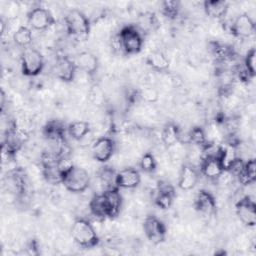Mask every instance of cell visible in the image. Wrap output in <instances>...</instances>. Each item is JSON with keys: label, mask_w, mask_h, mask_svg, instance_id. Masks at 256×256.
Masks as SVG:
<instances>
[{"label": "cell", "mask_w": 256, "mask_h": 256, "mask_svg": "<svg viewBox=\"0 0 256 256\" xmlns=\"http://www.w3.org/2000/svg\"><path fill=\"white\" fill-rule=\"evenodd\" d=\"M116 44L125 55L138 54L143 46V35L135 25H126L117 34Z\"/></svg>", "instance_id": "1"}, {"label": "cell", "mask_w": 256, "mask_h": 256, "mask_svg": "<svg viewBox=\"0 0 256 256\" xmlns=\"http://www.w3.org/2000/svg\"><path fill=\"white\" fill-rule=\"evenodd\" d=\"M71 237L83 248H92L99 244V237L91 222L85 218H76L71 227Z\"/></svg>", "instance_id": "2"}, {"label": "cell", "mask_w": 256, "mask_h": 256, "mask_svg": "<svg viewBox=\"0 0 256 256\" xmlns=\"http://www.w3.org/2000/svg\"><path fill=\"white\" fill-rule=\"evenodd\" d=\"M65 26L68 34L80 40H85L90 33L91 25L88 17L79 9L70 10L65 18Z\"/></svg>", "instance_id": "3"}, {"label": "cell", "mask_w": 256, "mask_h": 256, "mask_svg": "<svg viewBox=\"0 0 256 256\" xmlns=\"http://www.w3.org/2000/svg\"><path fill=\"white\" fill-rule=\"evenodd\" d=\"M61 183L69 192L82 193L90 186V176L84 168L74 165L61 177Z\"/></svg>", "instance_id": "4"}, {"label": "cell", "mask_w": 256, "mask_h": 256, "mask_svg": "<svg viewBox=\"0 0 256 256\" xmlns=\"http://www.w3.org/2000/svg\"><path fill=\"white\" fill-rule=\"evenodd\" d=\"M44 68V58L42 53L33 47L24 48L21 54L22 74L26 77L39 75Z\"/></svg>", "instance_id": "5"}, {"label": "cell", "mask_w": 256, "mask_h": 256, "mask_svg": "<svg viewBox=\"0 0 256 256\" xmlns=\"http://www.w3.org/2000/svg\"><path fill=\"white\" fill-rule=\"evenodd\" d=\"M143 230L146 238L157 245L164 242L167 234L165 224L156 216L148 215L143 222Z\"/></svg>", "instance_id": "6"}, {"label": "cell", "mask_w": 256, "mask_h": 256, "mask_svg": "<svg viewBox=\"0 0 256 256\" xmlns=\"http://www.w3.org/2000/svg\"><path fill=\"white\" fill-rule=\"evenodd\" d=\"M29 27L36 31H45L55 23V19L50 10L43 7H35L27 14Z\"/></svg>", "instance_id": "7"}, {"label": "cell", "mask_w": 256, "mask_h": 256, "mask_svg": "<svg viewBox=\"0 0 256 256\" xmlns=\"http://www.w3.org/2000/svg\"><path fill=\"white\" fill-rule=\"evenodd\" d=\"M235 213L244 225L248 227L256 225V203L249 195L240 198L235 203Z\"/></svg>", "instance_id": "8"}, {"label": "cell", "mask_w": 256, "mask_h": 256, "mask_svg": "<svg viewBox=\"0 0 256 256\" xmlns=\"http://www.w3.org/2000/svg\"><path fill=\"white\" fill-rule=\"evenodd\" d=\"M77 70L78 69L74 59L70 58L67 55L58 56L53 66V72L55 76L66 83L74 80Z\"/></svg>", "instance_id": "9"}, {"label": "cell", "mask_w": 256, "mask_h": 256, "mask_svg": "<svg viewBox=\"0 0 256 256\" xmlns=\"http://www.w3.org/2000/svg\"><path fill=\"white\" fill-rule=\"evenodd\" d=\"M115 147L116 144L113 138L103 136L94 141L91 146V153L96 161L100 163H105L114 154Z\"/></svg>", "instance_id": "10"}, {"label": "cell", "mask_w": 256, "mask_h": 256, "mask_svg": "<svg viewBox=\"0 0 256 256\" xmlns=\"http://www.w3.org/2000/svg\"><path fill=\"white\" fill-rule=\"evenodd\" d=\"M225 171L219 153L215 155H206L200 163V172L206 178L217 181V179Z\"/></svg>", "instance_id": "11"}, {"label": "cell", "mask_w": 256, "mask_h": 256, "mask_svg": "<svg viewBox=\"0 0 256 256\" xmlns=\"http://www.w3.org/2000/svg\"><path fill=\"white\" fill-rule=\"evenodd\" d=\"M230 32L238 38H249L255 32V22L249 14L241 13L233 20Z\"/></svg>", "instance_id": "12"}, {"label": "cell", "mask_w": 256, "mask_h": 256, "mask_svg": "<svg viewBox=\"0 0 256 256\" xmlns=\"http://www.w3.org/2000/svg\"><path fill=\"white\" fill-rule=\"evenodd\" d=\"M24 133L16 128L15 124H12L6 130L3 142V152H6L8 156H13L17 153L24 144Z\"/></svg>", "instance_id": "13"}, {"label": "cell", "mask_w": 256, "mask_h": 256, "mask_svg": "<svg viewBox=\"0 0 256 256\" xmlns=\"http://www.w3.org/2000/svg\"><path fill=\"white\" fill-rule=\"evenodd\" d=\"M216 200L207 190H200L194 199L195 210L204 217H211L216 213Z\"/></svg>", "instance_id": "14"}, {"label": "cell", "mask_w": 256, "mask_h": 256, "mask_svg": "<svg viewBox=\"0 0 256 256\" xmlns=\"http://www.w3.org/2000/svg\"><path fill=\"white\" fill-rule=\"evenodd\" d=\"M103 200L105 204L107 218L113 219L120 213L122 206V196L119 192V188H111L102 192Z\"/></svg>", "instance_id": "15"}, {"label": "cell", "mask_w": 256, "mask_h": 256, "mask_svg": "<svg viewBox=\"0 0 256 256\" xmlns=\"http://www.w3.org/2000/svg\"><path fill=\"white\" fill-rule=\"evenodd\" d=\"M140 172L133 167L124 168L117 172L115 176V184L116 187H118L119 189H133L136 188L140 184Z\"/></svg>", "instance_id": "16"}, {"label": "cell", "mask_w": 256, "mask_h": 256, "mask_svg": "<svg viewBox=\"0 0 256 256\" xmlns=\"http://www.w3.org/2000/svg\"><path fill=\"white\" fill-rule=\"evenodd\" d=\"M73 59L75 61L77 69L86 73L88 76H93L98 71V58L89 51H82L78 53Z\"/></svg>", "instance_id": "17"}, {"label": "cell", "mask_w": 256, "mask_h": 256, "mask_svg": "<svg viewBox=\"0 0 256 256\" xmlns=\"http://www.w3.org/2000/svg\"><path fill=\"white\" fill-rule=\"evenodd\" d=\"M198 180L199 173L196 168L190 164H184L180 169L177 185L181 190L187 191L193 189L196 186Z\"/></svg>", "instance_id": "18"}, {"label": "cell", "mask_w": 256, "mask_h": 256, "mask_svg": "<svg viewBox=\"0 0 256 256\" xmlns=\"http://www.w3.org/2000/svg\"><path fill=\"white\" fill-rule=\"evenodd\" d=\"M4 185L8 192L15 196L23 195L26 191L25 180L19 170H11L7 172L4 177Z\"/></svg>", "instance_id": "19"}, {"label": "cell", "mask_w": 256, "mask_h": 256, "mask_svg": "<svg viewBox=\"0 0 256 256\" xmlns=\"http://www.w3.org/2000/svg\"><path fill=\"white\" fill-rule=\"evenodd\" d=\"M229 4L224 0H206L203 2L205 14L213 19H222L228 11Z\"/></svg>", "instance_id": "20"}, {"label": "cell", "mask_w": 256, "mask_h": 256, "mask_svg": "<svg viewBox=\"0 0 256 256\" xmlns=\"http://www.w3.org/2000/svg\"><path fill=\"white\" fill-rule=\"evenodd\" d=\"M175 197V190L170 184H160L156 197H155V204L163 209L167 210L169 209L174 201Z\"/></svg>", "instance_id": "21"}, {"label": "cell", "mask_w": 256, "mask_h": 256, "mask_svg": "<svg viewBox=\"0 0 256 256\" xmlns=\"http://www.w3.org/2000/svg\"><path fill=\"white\" fill-rule=\"evenodd\" d=\"M146 64L157 72H164L169 69L170 63L166 55L161 51H152L146 56Z\"/></svg>", "instance_id": "22"}, {"label": "cell", "mask_w": 256, "mask_h": 256, "mask_svg": "<svg viewBox=\"0 0 256 256\" xmlns=\"http://www.w3.org/2000/svg\"><path fill=\"white\" fill-rule=\"evenodd\" d=\"M180 132L181 129L174 123H168L164 126L162 133H161V139L163 144L170 148L177 143H180Z\"/></svg>", "instance_id": "23"}, {"label": "cell", "mask_w": 256, "mask_h": 256, "mask_svg": "<svg viewBox=\"0 0 256 256\" xmlns=\"http://www.w3.org/2000/svg\"><path fill=\"white\" fill-rule=\"evenodd\" d=\"M209 47L212 55L218 61H227L234 55L232 47L220 41H211L209 43Z\"/></svg>", "instance_id": "24"}, {"label": "cell", "mask_w": 256, "mask_h": 256, "mask_svg": "<svg viewBox=\"0 0 256 256\" xmlns=\"http://www.w3.org/2000/svg\"><path fill=\"white\" fill-rule=\"evenodd\" d=\"M157 24L158 21L155 14L152 12H145L138 16L136 27L143 35L144 33H149L155 30L157 28Z\"/></svg>", "instance_id": "25"}, {"label": "cell", "mask_w": 256, "mask_h": 256, "mask_svg": "<svg viewBox=\"0 0 256 256\" xmlns=\"http://www.w3.org/2000/svg\"><path fill=\"white\" fill-rule=\"evenodd\" d=\"M240 184L250 185L256 180V162L255 159H249L244 163L241 173L236 177Z\"/></svg>", "instance_id": "26"}, {"label": "cell", "mask_w": 256, "mask_h": 256, "mask_svg": "<svg viewBox=\"0 0 256 256\" xmlns=\"http://www.w3.org/2000/svg\"><path fill=\"white\" fill-rule=\"evenodd\" d=\"M90 132V124L86 121H73L67 126V134L75 139L81 140Z\"/></svg>", "instance_id": "27"}, {"label": "cell", "mask_w": 256, "mask_h": 256, "mask_svg": "<svg viewBox=\"0 0 256 256\" xmlns=\"http://www.w3.org/2000/svg\"><path fill=\"white\" fill-rule=\"evenodd\" d=\"M189 135V144H193L200 148V150L205 149L209 145V140L207 138L206 132L203 128L195 126L188 131Z\"/></svg>", "instance_id": "28"}, {"label": "cell", "mask_w": 256, "mask_h": 256, "mask_svg": "<svg viewBox=\"0 0 256 256\" xmlns=\"http://www.w3.org/2000/svg\"><path fill=\"white\" fill-rule=\"evenodd\" d=\"M89 210H90V213L98 220L107 219V214H106L102 193L96 194L91 198L89 202Z\"/></svg>", "instance_id": "29"}, {"label": "cell", "mask_w": 256, "mask_h": 256, "mask_svg": "<svg viewBox=\"0 0 256 256\" xmlns=\"http://www.w3.org/2000/svg\"><path fill=\"white\" fill-rule=\"evenodd\" d=\"M13 41L15 44L19 47L27 48L30 46L33 40V35H32V29L29 26L22 25L13 35H12Z\"/></svg>", "instance_id": "30"}, {"label": "cell", "mask_w": 256, "mask_h": 256, "mask_svg": "<svg viewBox=\"0 0 256 256\" xmlns=\"http://www.w3.org/2000/svg\"><path fill=\"white\" fill-rule=\"evenodd\" d=\"M180 11V2L166 0L161 3V13L168 19H175Z\"/></svg>", "instance_id": "31"}, {"label": "cell", "mask_w": 256, "mask_h": 256, "mask_svg": "<svg viewBox=\"0 0 256 256\" xmlns=\"http://www.w3.org/2000/svg\"><path fill=\"white\" fill-rule=\"evenodd\" d=\"M139 165H140V168H141L142 171H144L146 173H152L156 170L157 162H156V159H155V157L152 153L146 152L140 158Z\"/></svg>", "instance_id": "32"}, {"label": "cell", "mask_w": 256, "mask_h": 256, "mask_svg": "<svg viewBox=\"0 0 256 256\" xmlns=\"http://www.w3.org/2000/svg\"><path fill=\"white\" fill-rule=\"evenodd\" d=\"M255 57H256L255 48H251L248 50L244 58V64H243L244 70L250 79L255 76Z\"/></svg>", "instance_id": "33"}, {"label": "cell", "mask_w": 256, "mask_h": 256, "mask_svg": "<svg viewBox=\"0 0 256 256\" xmlns=\"http://www.w3.org/2000/svg\"><path fill=\"white\" fill-rule=\"evenodd\" d=\"M138 96L147 103H155L159 99V91L154 87H145L139 91Z\"/></svg>", "instance_id": "34"}, {"label": "cell", "mask_w": 256, "mask_h": 256, "mask_svg": "<svg viewBox=\"0 0 256 256\" xmlns=\"http://www.w3.org/2000/svg\"><path fill=\"white\" fill-rule=\"evenodd\" d=\"M74 166V163L72 162V160L65 154L61 155L58 157L57 163H56V167H57V171L60 175V179L61 177L66 174L72 167Z\"/></svg>", "instance_id": "35"}, {"label": "cell", "mask_w": 256, "mask_h": 256, "mask_svg": "<svg viewBox=\"0 0 256 256\" xmlns=\"http://www.w3.org/2000/svg\"><path fill=\"white\" fill-rule=\"evenodd\" d=\"M5 93H4V91H3V89L1 90V110L3 111V109H4V106H5Z\"/></svg>", "instance_id": "36"}]
</instances>
